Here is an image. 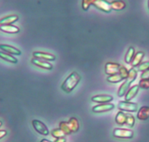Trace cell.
Listing matches in <instances>:
<instances>
[{
  "label": "cell",
  "mask_w": 149,
  "mask_h": 142,
  "mask_svg": "<svg viewBox=\"0 0 149 142\" xmlns=\"http://www.w3.org/2000/svg\"><path fill=\"white\" fill-rule=\"evenodd\" d=\"M121 65L117 63H113V62H108L105 64V68H104V71H105V74L107 75H113V74H118V71H119V68Z\"/></svg>",
  "instance_id": "obj_6"
},
{
  "label": "cell",
  "mask_w": 149,
  "mask_h": 142,
  "mask_svg": "<svg viewBox=\"0 0 149 142\" xmlns=\"http://www.w3.org/2000/svg\"><path fill=\"white\" fill-rule=\"evenodd\" d=\"M0 30L8 34H17L20 31V28L14 25H2L0 26Z\"/></svg>",
  "instance_id": "obj_15"
},
{
  "label": "cell",
  "mask_w": 149,
  "mask_h": 142,
  "mask_svg": "<svg viewBox=\"0 0 149 142\" xmlns=\"http://www.w3.org/2000/svg\"><path fill=\"white\" fill-rule=\"evenodd\" d=\"M51 135H52L53 137H54L55 139H59V138L64 137L65 134H64V132L59 128H56L54 129V130H51Z\"/></svg>",
  "instance_id": "obj_24"
},
{
  "label": "cell",
  "mask_w": 149,
  "mask_h": 142,
  "mask_svg": "<svg viewBox=\"0 0 149 142\" xmlns=\"http://www.w3.org/2000/svg\"><path fill=\"white\" fill-rule=\"evenodd\" d=\"M31 63H32L34 65L40 67V68L41 69H43L51 70L53 69L52 64H50L48 61H43V60L37 59V58H33L32 59H31Z\"/></svg>",
  "instance_id": "obj_10"
},
{
  "label": "cell",
  "mask_w": 149,
  "mask_h": 142,
  "mask_svg": "<svg viewBox=\"0 0 149 142\" xmlns=\"http://www.w3.org/2000/svg\"><path fill=\"white\" fill-rule=\"evenodd\" d=\"M0 58L5 60L8 62L12 63V64H17L18 63V60L15 57L13 56L10 54L3 52V51H0Z\"/></svg>",
  "instance_id": "obj_20"
},
{
  "label": "cell",
  "mask_w": 149,
  "mask_h": 142,
  "mask_svg": "<svg viewBox=\"0 0 149 142\" xmlns=\"http://www.w3.org/2000/svg\"><path fill=\"white\" fill-rule=\"evenodd\" d=\"M137 117L138 120L145 121L149 118V107H142L137 112Z\"/></svg>",
  "instance_id": "obj_14"
},
{
  "label": "cell",
  "mask_w": 149,
  "mask_h": 142,
  "mask_svg": "<svg viewBox=\"0 0 149 142\" xmlns=\"http://www.w3.org/2000/svg\"><path fill=\"white\" fill-rule=\"evenodd\" d=\"M31 124L34 130L40 134L43 135V136H48L49 134V130L48 127L42 122L38 120H33L31 121Z\"/></svg>",
  "instance_id": "obj_3"
},
{
  "label": "cell",
  "mask_w": 149,
  "mask_h": 142,
  "mask_svg": "<svg viewBox=\"0 0 149 142\" xmlns=\"http://www.w3.org/2000/svg\"><path fill=\"white\" fill-rule=\"evenodd\" d=\"M132 82L130 80H129L128 78H127L125 80V81L122 83L121 86H120L119 89L118 90V97H122L124 96V95L127 93V92L128 91V90L130 89V86L131 85V83Z\"/></svg>",
  "instance_id": "obj_13"
},
{
  "label": "cell",
  "mask_w": 149,
  "mask_h": 142,
  "mask_svg": "<svg viewBox=\"0 0 149 142\" xmlns=\"http://www.w3.org/2000/svg\"><path fill=\"white\" fill-rule=\"evenodd\" d=\"M110 7L112 10L116 11H120L126 8V3L122 0H115L110 2Z\"/></svg>",
  "instance_id": "obj_18"
},
{
  "label": "cell",
  "mask_w": 149,
  "mask_h": 142,
  "mask_svg": "<svg viewBox=\"0 0 149 142\" xmlns=\"http://www.w3.org/2000/svg\"><path fill=\"white\" fill-rule=\"evenodd\" d=\"M115 106L114 104L110 103H105V104H101L100 105H97L92 108V111L95 113H102L105 112L110 111L113 109Z\"/></svg>",
  "instance_id": "obj_7"
},
{
  "label": "cell",
  "mask_w": 149,
  "mask_h": 142,
  "mask_svg": "<svg viewBox=\"0 0 149 142\" xmlns=\"http://www.w3.org/2000/svg\"><path fill=\"white\" fill-rule=\"evenodd\" d=\"M113 136L118 139H132L134 136V132L125 128H116L113 131Z\"/></svg>",
  "instance_id": "obj_4"
},
{
  "label": "cell",
  "mask_w": 149,
  "mask_h": 142,
  "mask_svg": "<svg viewBox=\"0 0 149 142\" xmlns=\"http://www.w3.org/2000/svg\"><path fill=\"white\" fill-rule=\"evenodd\" d=\"M134 53H135V51H134V47H130V48H129L128 51H127L125 56V61L127 64H130V63H131L132 60L133 59V58H134Z\"/></svg>",
  "instance_id": "obj_22"
},
{
  "label": "cell",
  "mask_w": 149,
  "mask_h": 142,
  "mask_svg": "<svg viewBox=\"0 0 149 142\" xmlns=\"http://www.w3.org/2000/svg\"><path fill=\"white\" fill-rule=\"evenodd\" d=\"M116 122L117 124L120 125H124L126 124L127 122V114L123 112L122 111H120L117 113L116 116Z\"/></svg>",
  "instance_id": "obj_21"
},
{
  "label": "cell",
  "mask_w": 149,
  "mask_h": 142,
  "mask_svg": "<svg viewBox=\"0 0 149 142\" xmlns=\"http://www.w3.org/2000/svg\"><path fill=\"white\" fill-rule=\"evenodd\" d=\"M118 74H119V75L121 76L123 80H126L128 77L129 71L124 66H121L119 68V71H118Z\"/></svg>",
  "instance_id": "obj_26"
},
{
  "label": "cell",
  "mask_w": 149,
  "mask_h": 142,
  "mask_svg": "<svg viewBox=\"0 0 149 142\" xmlns=\"http://www.w3.org/2000/svg\"><path fill=\"white\" fill-rule=\"evenodd\" d=\"M148 69H149V61L142 63L138 66V71H142V72Z\"/></svg>",
  "instance_id": "obj_29"
},
{
  "label": "cell",
  "mask_w": 149,
  "mask_h": 142,
  "mask_svg": "<svg viewBox=\"0 0 149 142\" xmlns=\"http://www.w3.org/2000/svg\"><path fill=\"white\" fill-rule=\"evenodd\" d=\"M81 77L78 72L73 71L67 77L61 85V89L66 93H69L72 91L77 85L81 81Z\"/></svg>",
  "instance_id": "obj_1"
},
{
  "label": "cell",
  "mask_w": 149,
  "mask_h": 142,
  "mask_svg": "<svg viewBox=\"0 0 149 142\" xmlns=\"http://www.w3.org/2000/svg\"><path fill=\"white\" fill-rule=\"evenodd\" d=\"M33 56L34 58L43 60V61H54L56 59V56L53 54L44 52H38V51L33 53Z\"/></svg>",
  "instance_id": "obj_9"
},
{
  "label": "cell",
  "mask_w": 149,
  "mask_h": 142,
  "mask_svg": "<svg viewBox=\"0 0 149 142\" xmlns=\"http://www.w3.org/2000/svg\"><path fill=\"white\" fill-rule=\"evenodd\" d=\"M139 87L143 89L149 88V79L148 80H141L139 82Z\"/></svg>",
  "instance_id": "obj_28"
},
{
  "label": "cell",
  "mask_w": 149,
  "mask_h": 142,
  "mask_svg": "<svg viewBox=\"0 0 149 142\" xmlns=\"http://www.w3.org/2000/svg\"><path fill=\"white\" fill-rule=\"evenodd\" d=\"M135 123V120H134V116H132V114H127V122H126V124L128 125L130 127H133Z\"/></svg>",
  "instance_id": "obj_27"
},
{
  "label": "cell",
  "mask_w": 149,
  "mask_h": 142,
  "mask_svg": "<svg viewBox=\"0 0 149 142\" xmlns=\"http://www.w3.org/2000/svg\"><path fill=\"white\" fill-rule=\"evenodd\" d=\"M141 80H148L149 79V69L143 71L141 74Z\"/></svg>",
  "instance_id": "obj_31"
},
{
  "label": "cell",
  "mask_w": 149,
  "mask_h": 142,
  "mask_svg": "<svg viewBox=\"0 0 149 142\" xmlns=\"http://www.w3.org/2000/svg\"><path fill=\"white\" fill-rule=\"evenodd\" d=\"M144 55L145 53L143 52H142V51L137 52V53L134 54V58H133V59L131 61V64L132 66V67L138 66L140 64V63H141L143 58H144Z\"/></svg>",
  "instance_id": "obj_19"
},
{
  "label": "cell",
  "mask_w": 149,
  "mask_h": 142,
  "mask_svg": "<svg viewBox=\"0 0 149 142\" xmlns=\"http://www.w3.org/2000/svg\"><path fill=\"white\" fill-rule=\"evenodd\" d=\"M113 99V96H108V95H98L95 96L91 98V101L96 103H100V104H105V103L110 102Z\"/></svg>",
  "instance_id": "obj_11"
},
{
  "label": "cell",
  "mask_w": 149,
  "mask_h": 142,
  "mask_svg": "<svg viewBox=\"0 0 149 142\" xmlns=\"http://www.w3.org/2000/svg\"><path fill=\"white\" fill-rule=\"evenodd\" d=\"M0 50H2L3 52L10 54V55H19L21 54V52L20 50H18L16 47H14L13 46L9 45V44H0Z\"/></svg>",
  "instance_id": "obj_8"
},
{
  "label": "cell",
  "mask_w": 149,
  "mask_h": 142,
  "mask_svg": "<svg viewBox=\"0 0 149 142\" xmlns=\"http://www.w3.org/2000/svg\"><path fill=\"white\" fill-rule=\"evenodd\" d=\"M107 80L109 82L118 83V82H120L121 80H123V79L121 78V77L118 73V74H113V75L109 76V77L107 78Z\"/></svg>",
  "instance_id": "obj_23"
},
{
  "label": "cell",
  "mask_w": 149,
  "mask_h": 142,
  "mask_svg": "<svg viewBox=\"0 0 149 142\" xmlns=\"http://www.w3.org/2000/svg\"><path fill=\"white\" fill-rule=\"evenodd\" d=\"M148 9H149V0H148Z\"/></svg>",
  "instance_id": "obj_36"
},
{
  "label": "cell",
  "mask_w": 149,
  "mask_h": 142,
  "mask_svg": "<svg viewBox=\"0 0 149 142\" xmlns=\"http://www.w3.org/2000/svg\"><path fill=\"white\" fill-rule=\"evenodd\" d=\"M139 89H140V87H139L138 85H135L130 87L125 94V101H130L132 98H134L136 96V95L138 93Z\"/></svg>",
  "instance_id": "obj_12"
},
{
  "label": "cell",
  "mask_w": 149,
  "mask_h": 142,
  "mask_svg": "<svg viewBox=\"0 0 149 142\" xmlns=\"http://www.w3.org/2000/svg\"><path fill=\"white\" fill-rule=\"evenodd\" d=\"M7 135V131L5 130H0V139H2V138L5 137V136Z\"/></svg>",
  "instance_id": "obj_32"
},
{
  "label": "cell",
  "mask_w": 149,
  "mask_h": 142,
  "mask_svg": "<svg viewBox=\"0 0 149 142\" xmlns=\"http://www.w3.org/2000/svg\"><path fill=\"white\" fill-rule=\"evenodd\" d=\"M2 121H0V127H1V126H2Z\"/></svg>",
  "instance_id": "obj_35"
},
{
  "label": "cell",
  "mask_w": 149,
  "mask_h": 142,
  "mask_svg": "<svg viewBox=\"0 0 149 142\" xmlns=\"http://www.w3.org/2000/svg\"><path fill=\"white\" fill-rule=\"evenodd\" d=\"M91 5L95 6L97 9L105 12H110L111 11L110 3L107 0H91Z\"/></svg>",
  "instance_id": "obj_2"
},
{
  "label": "cell",
  "mask_w": 149,
  "mask_h": 142,
  "mask_svg": "<svg viewBox=\"0 0 149 142\" xmlns=\"http://www.w3.org/2000/svg\"><path fill=\"white\" fill-rule=\"evenodd\" d=\"M59 129H61L65 135H70V133H72L67 122H61L59 123Z\"/></svg>",
  "instance_id": "obj_25"
},
{
  "label": "cell",
  "mask_w": 149,
  "mask_h": 142,
  "mask_svg": "<svg viewBox=\"0 0 149 142\" xmlns=\"http://www.w3.org/2000/svg\"><path fill=\"white\" fill-rule=\"evenodd\" d=\"M118 108L121 111L130 112H134L137 110V104L135 103H131L130 101H120L118 104Z\"/></svg>",
  "instance_id": "obj_5"
},
{
  "label": "cell",
  "mask_w": 149,
  "mask_h": 142,
  "mask_svg": "<svg viewBox=\"0 0 149 142\" xmlns=\"http://www.w3.org/2000/svg\"><path fill=\"white\" fill-rule=\"evenodd\" d=\"M18 20V16L16 15H11L4 17L0 19V26L2 25H11L13 23L16 22Z\"/></svg>",
  "instance_id": "obj_16"
},
{
  "label": "cell",
  "mask_w": 149,
  "mask_h": 142,
  "mask_svg": "<svg viewBox=\"0 0 149 142\" xmlns=\"http://www.w3.org/2000/svg\"><path fill=\"white\" fill-rule=\"evenodd\" d=\"M40 142H51V141L48 140V139H42V140L40 141Z\"/></svg>",
  "instance_id": "obj_34"
},
{
  "label": "cell",
  "mask_w": 149,
  "mask_h": 142,
  "mask_svg": "<svg viewBox=\"0 0 149 142\" xmlns=\"http://www.w3.org/2000/svg\"><path fill=\"white\" fill-rule=\"evenodd\" d=\"M66 140L64 137L59 138V139H56L54 142H65Z\"/></svg>",
  "instance_id": "obj_33"
},
{
  "label": "cell",
  "mask_w": 149,
  "mask_h": 142,
  "mask_svg": "<svg viewBox=\"0 0 149 142\" xmlns=\"http://www.w3.org/2000/svg\"><path fill=\"white\" fill-rule=\"evenodd\" d=\"M91 0H82V8L84 10H87L91 5Z\"/></svg>",
  "instance_id": "obj_30"
},
{
  "label": "cell",
  "mask_w": 149,
  "mask_h": 142,
  "mask_svg": "<svg viewBox=\"0 0 149 142\" xmlns=\"http://www.w3.org/2000/svg\"><path fill=\"white\" fill-rule=\"evenodd\" d=\"M67 123L72 133H75L79 130V122H78V119L75 118V117H71L70 120Z\"/></svg>",
  "instance_id": "obj_17"
}]
</instances>
